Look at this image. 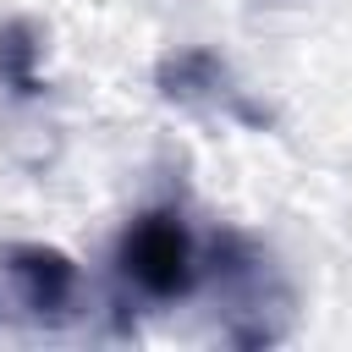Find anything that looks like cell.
<instances>
[{
    "label": "cell",
    "instance_id": "1",
    "mask_svg": "<svg viewBox=\"0 0 352 352\" xmlns=\"http://www.w3.org/2000/svg\"><path fill=\"white\" fill-rule=\"evenodd\" d=\"M121 275L154 297V302H176L192 292L198 280V253H192V236L182 226L176 209H148L126 226L121 236Z\"/></svg>",
    "mask_w": 352,
    "mask_h": 352
},
{
    "label": "cell",
    "instance_id": "2",
    "mask_svg": "<svg viewBox=\"0 0 352 352\" xmlns=\"http://www.w3.org/2000/svg\"><path fill=\"white\" fill-rule=\"evenodd\" d=\"M6 280H11L16 308H28L38 319H60L66 302H72L77 270L55 248H6Z\"/></svg>",
    "mask_w": 352,
    "mask_h": 352
},
{
    "label": "cell",
    "instance_id": "3",
    "mask_svg": "<svg viewBox=\"0 0 352 352\" xmlns=\"http://www.w3.org/2000/svg\"><path fill=\"white\" fill-rule=\"evenodd\" d=\"M33 60H38L33 28H28V22L0 28V77H6L16 94H38V88H44V82H38V72H33Z\"/></svg>",
    "mask_w": 352,
    "mask_h": 352
}]
</instances>
